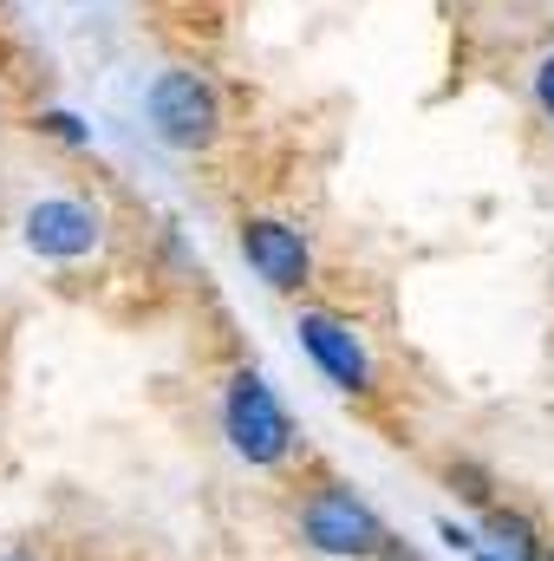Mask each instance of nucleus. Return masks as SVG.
Wrapping results in <instances>:
<instances>
[{"instance_id":"15","label":"nucleus","mask_w":554,"mask_h":561,"mask_svg":"<svg viewBox=\"0 0 554 561\" xmlns=\"http://www.w3.org/2000/svg\"><path fill=\"white\" fill-rule=\"evenodd\" d=\"M549 561H554V549H549Z\"/></svg>"},{"instance_id":"8","label":"nucleus","mask_w":554,"mask_h":561,"mask_svg":"<svg viewBox=\"0 0 554 561\" xmlns=\"http://www.w3.org/2000/svg\"><path fill=\"white\" fill-rule=\"evenodd\" d=\"M33 125H39V131H46L53 144H72V150H85V144H92V131H85V118H72V112H39Z\"/></svg>"},{"instance_id":"6","label":"nucleus","mask_w":554,"mask_h":561,"mask_svg":"<svg viewBox=\"0 0 554 561\" xmlns=\"http://www.w3.org/2000/svg\"><path fill=\"white\" fill-rule=\"evenodd\" d=\"M242 262L255 268L262 287H275V294H300L307 280H313V249H307V236L293 229V222H280V216H242Z\"/></svg>"},{"instance_id":"13","label":"nucleus","mask_w":554,"mask_h":561,"mask_svg":"<svg viewBox=\"0 0 554 561\" xmlns=\"http://www.w3.org/2000/svg\"><path fill=\"white\" fill-rule=\"evenodd\" d=\"M0 561H33V556H26V549H13V556H0Z\"/></svg>"},{"instance_id":"14","label":"nucleus","mask_w":554,"mask_h":561,"mask_svg":"<svg viewBox=\"0 0 554 561\" xmlns=\"http://www.w3.org/2000/svg\"><path fill=\"white\" fill-rule=\"evenodd\" d=\"M385 561H412V556H399V542H392V556H385Z\"/></svg>"},{"instance_id":"11","label":"nucleus","mask_w":554,"mask_h":561,"mask_svg":"<svg viewBox=\"0 0 554 561\" xmlns=\"http://www.w3.org/2000/svg\"><path fill=\"white\" fill-rule=\"evenodd\" d=\"M437 542H443V549H457V556H476V536H470V529H457L450 516L437 523Z\"/></svg>"},{"instance_id":"9","label":"nucleus","mask_w":554,"mask_h":561,"mask_svg":"<svg viewBox=\"0 0 554 561\" xmlns=\"http://www.w3.org/2000/svg\"><path fill=\"white\" fill-rule=\"evenodd\" d=\"M450 483H463V496H470L476 510H489V503H496V496H489V477H483L476 463H450Z\"/></svg>"},{"instance_id":"2","label":"nucleus","mask_w":554,"mask_h":561,"mask_svg":"<svg viewBox=\"0 0 554 561\" xmlns=\"http://www.w3.org/2000/svg\"><path fill=\"white\" fill-rule=\"evenodd\" d=\"M143 125H150L157 144L196 157V150H209V144L222 138V99H216V85L196 66H170L143 92Z\"/></svg>"},{"instance_id":"10","label":"nucleus","mask_w":554,"mask_h":561,"mask_svg":"<svg viewBox=\"0 0 554 561\" xmlns=\"http://www.w3.org/2000/svg\"><path fill=\"white\" fill-rule=\"evenodd\" d=\"M535 105H542V118L554 125V53L535 66Z\"/></svg>"},{"instance_id":"5","label":"nucleus","mask_w":554,"mask_h":561,"mask_svg":"<svg viewBox=\"0 0 554 561\" xmlns=\"http://www.w3.org/2000/svg\"><path fill=\"white\" fill-rule=\"evenodd\" d=\"M20 242L39 255V262H85L99 242H105V216L79 196H39L26 216H20Z\"/></svg>"},{"instance_id":"1","label":"nucleus","mask_w":554,"mask_h":561,"mask_svg":"<svg viewBox=\"0 0 554 561\" xmlns=\"http://www.w3.org/2000/svg\"><path fill=\"white\" fill-rule=\"evenodd\" d=\"M300 536H307V549H320V556H333V561H385L392 556V529L379 523V510L366 496H353L346 483H333V477L300 496Z\"/></svg>"},{"instance_id":"7","label":"nucleus","mask_w":554,"mask_h":561,"mask_svg":"<svg viewBox=\"0 0 554 561\" xmlns=\"http://www.w3.org/2000/svg\"><path fill=\"white\" fill-rule=\"evenodd\" d=\"M483 536H489V549H496L503 561H549V549H542V529H535L522 510L489 503V510H483Z\"/></svg>"},{"instance_id":"4","label":"nucleus","mask_w":554,"mask_h":561,"mask_svg":"<svg viewBox=\"0 0 554 561\" xmlns=\"http://www.w3.org/2000/svg\"><path fill=\"white\" fill-rule=\"evenodd\" d=\"M293 333H300V353H307L339 392H353V399L372 392V353H366V340H359L353 320H339V313H326V307H300V313H293Z\"/></svg>"},{"instance_id":"3","label":"nucleus","mask_w":554,"mask_h":561,"mask_svg":"<svg viewBox=\"0 0 554 561\" xmlns=\"http://www.w3.org/2000/svg\"><path fill=\"white\" fill-rule=\"evenodd\" d=\"M222 431H229V444H235V457L242 463H262V470H275L293 457V444H300V431L287 419V405H280V392L262 379V373H235L229 379V392H222Z\"/></svg>"},{"instance_id":"12","label":"nucleus","mask_w":554,"mask_h":561,"mask_svg":"<svg viewBox=\"0 0 554 561\" xmlns=\"http://www.w3.org/2000/svg\"><path fill=\"white\" fill-rule=\"evenodd\" d=\"M470 561H503V556H496V549H476V556H470Z\"/></svg>"}]
</instances>
